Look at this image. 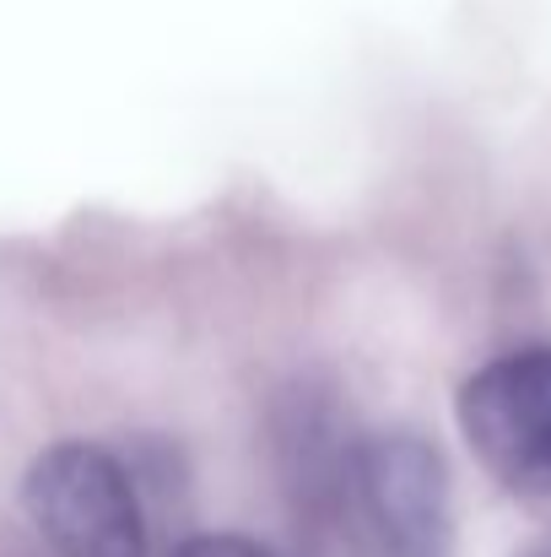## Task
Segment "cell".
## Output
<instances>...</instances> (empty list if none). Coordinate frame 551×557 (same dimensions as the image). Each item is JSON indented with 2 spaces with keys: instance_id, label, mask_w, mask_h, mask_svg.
Wrapping results in <instances>:
<instances>
[{
  "instance_id": "1",
  "label": "cell",
  "mask_w": 551,
  "mask_h": 557,
  "mask_svg": "<svg viewBox=\"0 0 551 557\" xmlns=\"http://www.w3.org/2000/svg\"><path fill=\"white\" fill-rule=\"evenodd\" d=\"M22 509L60 557H147L136 476L103 444H49L22 476Z\"/></svg>"
},
{
  "instance_id": "2",
  "label": "cell",
  "mask_w": 551,
  "mask_h": 557,
  "mask_svg": "<svg viewBox=\"0 0 551 557\" xmlns=\"http://www.w3.org/2000/svg\"><path fill=\"white\" fill-rule=\"evenodd\" d=\"M454 417L498 487L551 504V347H519L481 363L460 384Z\"/></svg>"
},
{
  "instance_id": "3",
  "label": "cell",
  "mask_w": 551,
  "mask_h": 557,
  "mask_svg": "<svg viewBox=\"0 0 551 557\" xmlns=\"http://www.w3.org/2000/svg\"><path fill=\"white\" fill-rule=\"evenodd\" d=\"M347 493L358 498L384 557H449L454 504H449V466L433 438L411 428L358 438L347 466Z\"/></svg>"
},
{
  "instance_id": "4",
  "label": "cell",
  "mask_w": 551,
  "mask_h": 557,
  "mask_svg": "<svg viewBox=\"0 0 551 557\" xmlns=\"http://www.w3.org/2000/svg\"><path fill=\"white\" fill-rule=\"evenodd\" d=\"M174 557H271L260 542L249 536H233V531H205V536H189L174 547Z\"/></svg>"
},
{
  "instance_id": "5",
  "label": "cell",
  "mask_w": 551,
  "mask_h": 557,
  "mask_svg": "<svg viewBox=\"0 0 551 557\" xmlns=\"http://www.w3.org/2000/svg\"><path fill=\"white\" fill-rule=\"evenodd\" d=\"M519 557H551V536H547V542H536V547H525Z\"/></svg>"
}]
</instances>
